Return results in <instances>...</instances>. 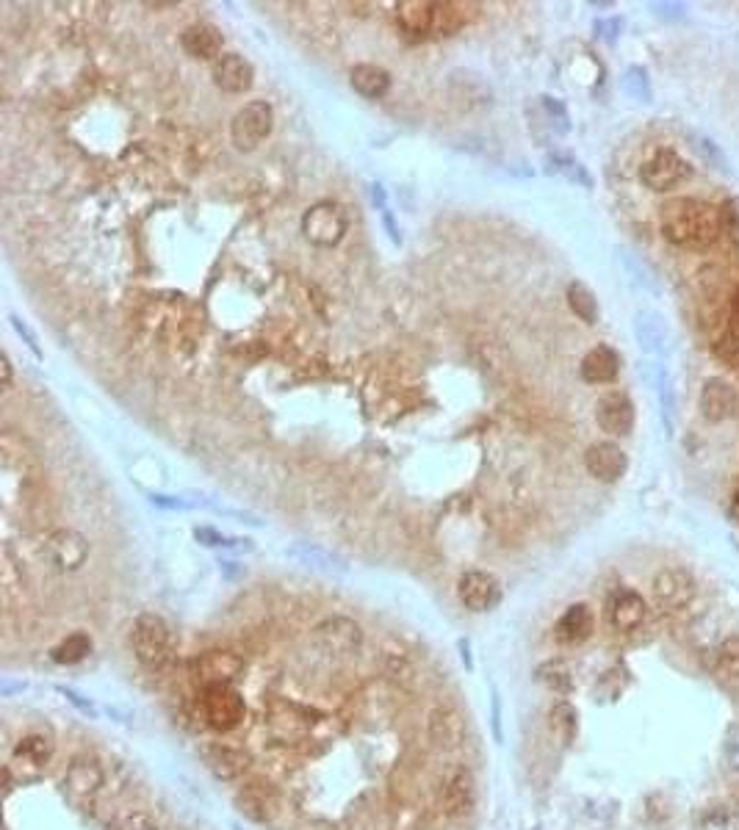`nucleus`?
<instances>
[{
    "instance_id": "nucleus-11",
    "label": "nucleus",
    "mask_w": 739,
    "mask_h": 830,
    "mask_svg": "<svg viewBox=\"0 0 739 830\" xmlns=\"http://www.w3.org/2000/svg\"><path fill=\"white\" fill-rule=\"evenodd\" d=\"M61 786L75 803L95 800L106 786V767L95 756H75L61 775Z\"/></svg>"
},
{
    "instance_id": "nucleus-2",
    "label": "nucleus",
    "mask_w": 739,
    "mask_h": 830,
    "mask_svg": "<svg viewBox=\"0 0 739 830\" xmlns=\"http://www.w3.org/2000/svg\"><path fill=\"white\" fill-rule=\"evenodd\" d=\"M468 9L471 6L449 0H402L396 3V25L413 36H449L471 20Z\"/></svg>"
},
{
    "instance_id": "nucleus-3",
    "label": "nucleus",
    "mask_w": 739,
    "mask_h": 830,
    "mask_svg": "<svg viewBox=\"0 0 739 830\" xmlns=\"http://www.w3.org/2000/svg\"><path fill=\"white\" fill-rule=\"evenodd\" d=\"M131 651L144 670H164L172 659V631L167 620L153 612H144L133 620Z\"/></svg>"
},
{
    "instance_id": "nucleus-12",
    "label": "nucleus",
    "mask_w": 739,
    "mask_h": 830,
    "mask_svg": "<svg viewBox=\"0 0 739 830\" xmlns=\"http://www.w3.org/2000/svg\"><path fill=\"white\" fill-rule=\"evenodd\" d=\"M457 598L468 612H490L501 601V581L490 570H465L457 581Z\"/></svg>"
},
{
    "instance_id": "nucleus-23",
    "label": "nucleus",
    "mask_w": 739,
    "mask_h": 830,
    "mask_svg": "<svg viewBox=\"0 0 739 830\" xmlns=\"http://www.w3.org/2000/svg\"><path fill=\"white\" fill-rule=\"evenodd\" d=\"M225 36L214 23H194L180 34V48L197 61H216L222 56Z\"/></svg>"
},
{
    "instance_id": "nucleus-26",
    "label": "nucleus",
    "mask_w": 739,
    "mask_h": 830,
    "mask_svg": "<svg viewBox=\"0 0 739 830\" xmlns=\"http://www.w3.org/2000/svg\"><path fill=\"white\" fill-rule=\"evenodd\" d=\"M205 761L219 781H239L250 767L247 753L233 745H211L205 750Z\"/></svg>"
},
{
    "instance_id": "nucleus-41",
    "label": "nucleus",
    "mask_w": 739,
    "mask_h": 830,
    "mask_svg": "<svg viewBox=\"0 0 739 830\" xmlns=\"http://www.w3.org/2000/svg\"><path fill=\"white\" fill-rule=\"evenodd\" d=\"M0 371H3V388H12V360H9V355H0Z\"/></svg>"
},
{
    "instance_id": "nucleus-27",
    "label": "nucleus",
    "mask_w": 739,
    "mask_h": 830,
    "mask_svg": "<svg viewBox=\"0 0 739 830\" xmlns=\"http://www.w3.org/2000/svg\"><path fill=\"white\" fill-rule=\"evenodd\" d=\"M349 83L360 97L366 100H380L391 89V72L380 64H355L349 70Z\"/></svg>"
},
{
    "instance_id": "nucleus-34",
    "label": "nucleus",
    "mask_w": 739,
    "mask_h": 830,
    "mask_svg": "<svg viewBox=\"0 0 739 830\" xmlns=\"http://www.w3.org/2000/svg\"><path fill=\"white\" fill-rule=\"evenodd\" d=\"M720 230L728 238V244L739 249V200L737 197H728L720 205Z\"/></svg>"
},
{
    "instance_id": "nucleus-32",
    "label": "nucleus",
    "mask_w": 739,
    "mask_h": 830,
    "mask_svg": "<svg viewBox=\"0 0 739 830\" xmlns=\"http://www.w3.org/2000/svg\"><path fill=\"white\" fill-rule=\"evenodd\" d=\"M715 667L723 678H739V634H731L717 645Z\"/></svg>"
},
{
    "instance_id": "nucleus-44",
    "label": "nucleus",
    "mask_w": 739,
    "mask_h": 830,
    "mask_svg": "<svg viewBox=\"0 0 739 830\" xmlns=\"http://www.w3.org/2000/svg\"><path fill=\"white\" fill-rule=\"evenodd\" d=\"M731 512H734V515L739 518V490L734 493V498H731Z\"/></svg>"
},
{
    "instance_id": "nucleus-7",
    "label": "nucleus",
    "mask_w": 739,
    "mask_h": 830,
    "mask_svg": "<svg viewBox=\"0 0 739 830\" xmlns=\"http://www.w3.org/2000/svg\"><path fill=\"white\" fill-rule=\"evenodd\" d=\"M692 175V166L670 147H659L640 166V180L651 191H670Z\"/></svg>"
},
{
    "instance_id": "nucleus-31",
    "label": "nucleus",
    "mask_w": 739,
    "mask_h": 830,
    "mask_svg": "<svg viewBox=\"0 0 739 830\" xmlns=\"http://www.w3.org/2000/svg\"><path fill=\"white\" fill-rule=\"evenodd\" d=\"M568 305H571V310L579 316V319L585 321V324H596L598 321V299L596 294L587 288L585 283H571L568 285Z\"/></svg>"
},
{
    "instance_id": "nucleus-35",
    "label": "nucleus",
    "mask_w": 739,
    "mask_h": 830,
    "mask_svg": "<svg viewBox=\"0 0 739 830\" xmlns=\"http://www.w3.org/2000/svg\"><path fill=\"white\" fill-rule=\"evenodd\" d=\"M551 728H554L565 742H571L573 734H576V712H573L571 703L562 700V703H557V706L551 709Z\"/></svg>"
},
{
    "instance_id": "nucleus-15",
    "label": "nucleus",
    "mask_w": 739,
    "mask_h": 830,
    "mask_svg": "<svg viewBox=\"0 0 739 830\" xmlns=\"http://www.w3.org/2000/svg\"><path fill=\"white\" fill-rule=\"evenodd\" d=\"M596 421L601 432L626 438L634 429V402L623 391L604 393L596 402Z\"/></svg>"
},
{
    "instance_id": "nucleus-6",
    "label": "nucleus",
    "mask_w": 739,
    "mask_h": 830,
    "mask_svg": "<svg viewBox=\"0 0 739 830\" xmlns=\"http://www.w3.org/2000/svg\"><path fill=\"white\" fill-rule=\"evenodd\" d=\"M310 640L327 656L346 659V656H355L363 648V629H360L355 620H349V617H324L322 623L313 626Z\"/></svg>"
},
{
    "instance_id": "nucleus-5",
    "label": "nucleus",
    "mask_w": 739,
    "mask_h": 830,
    "mask_svg": "<svg viewBox=\"0 0 739 830\" xmlns=\"http://www.w3.org/2000/svg\"><path fill=\"white\" fill-rule=\"evenodd\" d=\"M272 128H275V108L266 100H252L236 111V117L230 122V139L241 153H252L269 139Z\"/></svg>"
},
{
    "instance_id": "nucleus-39",
    "label": "nucleus",
    "mask_w": 739,
    "mask_h": 830,
    "mask_svg": "<svg viewBox=\"0 0 739 830\" xmlns=\"http://www.w3.org/2000/svg\"><path fill=\"white\" fill-rule=\"evenodd\" d=\"M117 830H161L158 828V822H155L147 811H131V814H125L120 822V828Z\"/></svg>"
},
{
    "instance_id": "nucleus-21",
    "label": "nucleus",
    "mask_w": 739,
    "mask_h": 830,
    "mask_svg": "<svg viewBox=\"0 0 739 830\" xmlns=\"http://www.w3.org/2000/svg\"><path fill=\"white\" fill-rule=\"evenodd\" d=\"M427 736L435 747L441 750H457L465 742V720L463 714L452 706H438L427 717Z\"/></svg>"
},
{
    "instance_id": "nucleus-16",
    "label": "nucleus",
    "mask_w": 739,
    "mask_h": 830,
    "mask_svg": "<svg viewBox=\"0 0 739 830\" xmlns=\"http://www.w3.org/2000/svg\"><path fill=\"white\" fill-rule=\"evenodd\" d=\"M236 806L252 822H272L280 811V795L272 783L266 781H247L236 792Z\"/></svg>"
},
{
    "instance_id": "nucleus-33",
    "label": "nucleus",
    "mask_w": 739,
    "mask_h": 830,
    "mask_svg": "<svg viewBox=\"0 0 739 830\" xmlns=\"http://www.w3.org/2000/svg\"><path fill=\"white\" fill-rule=\"evenodd\" d=\"M537 678H540V684H546V687L554 689V692H568V689L573 687L571 667L565 662L540 664V667H537Z\"/></svg>"
},
{
    "instance_id": "nucleus-28",
    "label": "nucleus",
    "mask_w": 739,
    "mask_h": 830,
    "mask_svg": "<svg viewBox=\"0 0 739 830\" xmlns=\"http://www.w3.org/2000/svg\"><path fill=\"white\" fill-rule=\"evenodd\" d=\"M634 332H637V341L643 346V352H648V355H665L668 352L670 332L659 313H651V310L637 313Z\"/></svg>"
},
{
    "instance_id": "nucleus-1",
    "label": "nucleus",
    "mask_w": 739,
    "mask_h": 830,
    "mask_svg": "<svg viewBox=\"0 0 739 830\" xmlns=\"http://www.w3.org/2000/svg\"><path fill=\"white\" fill-rule=\"evenodd\" d=\"M662 236L673 247L681 249H709L715 247L720 230V208L695 197H673L662 205L659 214Z\"/></svg>"
},
{
    "instance_id": "nucleus-9",
    "label": "nucleus",
    "mask_w": 739,
    "mask_h": 830,
    "mask_svg": "<svg viewBox=\"0 0 739 830\" xmlns=\"http://www.w3.org/2000/svg\"><path fill=\"white\" fill-rule=\"evenodd\" d=\"M438 803H441L443 817L449 819H463L474 811V806H477V783H474V775L468 767L457 764L446 772Z\"/></svg>"
},
{
    "instance_id": "nucleus-25",
    "label": "nucleus",
    "mask_w": 739,
    "mask_h": 830,
    "mask_svg": "<svg viewBox=\"0 0 739 830\" xmlns=\"http://www.w3.org/2000/svg\"><path fill=\"white\" fill-rule=\"evenodd\" d=\"M579 374H582V380L590 382V385L615 382V377L620 374V355L612 346H596V349H590V352L582 357Z\"/></svg>"
},
{
    "instance_id": "nucleus-36",
    "label": "nucleus",
    "mask_w": 739,
    "mask_h": 830,
    "mask_svg": "<svg viewBox=\"0 0 739 830\" xmlns=\"http://www.w3.org/2000/svg\"><path fill=\"white\" fill-rule=\"evenodd\" d=\"M623 89H626L634 100H640V103H648V100H651L648 75H645V70H640V67H632V70L626 72V78H623Z\"/></svg>"
},
{
    "instance_id": "nucleus-43",
    "label": "nucleus",
    "mask_w": 739,
    "mask_h": 830,
    "mask_svg": "<svg viewBox=\"0 0 739 830\" xmlns=\"http://www.w3.org/2000/svg\"><path fill=\"white\" fill-rule=\"evenodd\" d=\"M731 310H734V327L739 324V288L734 291V299H731Z\"/></svg>"
},
{
    "instance_id": "nucleus-22",
    "label": "nucleus",
    "mask_w": 739,
    "mask_h": 830,
    "mask_svg": "<svg viewBox=\"0 0 739 830\" xmlns=\"http://www.w3.org/2000/svg\"><path fill=\"white\" fill-rule=\"evenodd\" d=\"M609 626L620 634H629V631H637L645 623V615H648V604L640 593L634 590H620V593L612 595L609 601Z\"/></svg>"
},
{
    "instance_id": "nucleus-19",
    "label": "nucleus",
    "mask_w": 739,
    "mask_h": 830,
    "mask_svg": "<svg viewBox=\"0 0 739 830\" xmlns=\"http://www.w3.org/2000/svg\"><path fill=\"white\" fill-rule=\"evenodd\" d=\"M50 759H53V739L45 734H28L17 742V747H14V756L9 767H12V770L20 767V783L34 781Z\"/></svg>"
},
{
    "instance_id": "nucleus-30",
    "label": "nucleus",
    "mask_w": 739,
    "mask_h": 830,
    "mask_svg": "<svg viewBox=\"0 0 739 830\" xmlns=\"http://www.w3.org/2000/svg\"><path fill=\"white\" fill-rule=\"evenodd\" d=\"M382 673L391 678L399 687H410L416 681V664L410 662L405 651H388L382 653Z\"/></svg>"
},
{
    "instance_id": "nucleus-42",
    "label": "nucleus",
    "mask_w": 739,
    "mask_h": 830,
    "mask_svg": "<svg viewBox=\"0 0 739 830\" xmlns=\"http://www.w3.org/2000/svg\"><path fill=\"white\" fill-rule=\"evenodd\" d=\"M656 9H662L665 17H670V14H673V17H681V12H684V6H679V3H659Z\"/></svg>"
},
{
    "instance_id": "nucleus-8",
    "label": "nucleus",
    "mask_w": 739,
    "mask_h": 830,
    "mask_svg": "<svg viewBox=\"0 0 739 830\" xmlns=\"http://www.w3.org/2000/svg\"><path fill=\"white\" fill-rule=\"evenodd\" d=\"M42 559L61 573L81 570L89 559V543L84 540V534L72 532V529H56L42 540Z\"/></svg>"
},
{
    "instance_id": "nucleus-29",
    "label": "nucleus",
    "mask_w": 739,
    "mask_h": 830,
    "mask_svg": "<svg viewBox=\"0 0 739 830\" xmlns=\"http://www.w3.org/2000/svg\"><path fill=\"white\" fill-rule=\"evenodd\" d=\"M89 653H92V637L84 634V631H75V634L64 637V640L50 651V659L56 664H78L84 662Z\"/></svg>"
},
{
    "instance_id": "nucleus-4",
    "label": "nucleus",
    "mask_w": 739,
    "mask_h": 830,
    "mask_svg": "<svg viewBox=\"0 0 739 830\" xmlns=\"http://www.w3.org/2000/svg\"><path fill=\"white\" fill-rule=\"evenodd\" d=\"M349 230V216L341 202L322 200L313 202L302 214V236L308 238L313 247H335L341 244Z\"/></svg>"
},
{
    "instance_id": "nucleus-24",
    "label": "nucleus",
    "mask_w": 739,
    "mask_h": 830,
    "mask_svg": "<svg viewBox=\"0 0 739 830\" xmlns=\"http://www.w3.org/2000/svg\"><path fill=\"white\" fill-rule=\"evenodd\" d=\"M596 629V617L587 604H571L554 623V640L560 645H582L590 640V634Z\"/></svg>"
},
{
    "instance_id": "nucleus-40",
    "label": "nucleus",
    "mask_w": 739,
    "mask_h": 830,
    "mask_svg": "<svg viewBox=\"0 0 739 830\" xmlns=\"http://www.w3.org/2000/svg\"><path fill=\"white\" fill-rule=\"evenodd\" d=\"M712 349H715L717 357H723V360H728V363H731V360H737L739 335H737V332H728V335H723V338H720V341H717Z\"/></svg>"
},
{
    "instance_id": "nucleus-18",
    "label": "nucleus",
    "mask_w": 739,
    "mask_h": 830,
    "mask_svg": "<svg viewBox=\"0 0 739 830\" xmlns=\"http://www.w3.org/2000/svg\"><path fill=\"white\" fill-rule=\"evenodd\" d=\"M211 78L216 89H222L227 95H244L255 83V67L241 53H222L211 64Z\"/></svg>"
},
{
    "instance_id": "nucleus-20",
    "label": "nucleus",
    "mask_w": 739,
    "mask_h": 830,
    "mask_svg": "<svg viewBox=\"0 0 739 830\" xmlns=\"http://www.w3.org/2000/svg\"><path fill=\"white\" fill-rule=\"evenodd\" d=\"M698 407L709 424H720V421H728L731 415L737 413L739 399L734 385L723 377H712V380L704 382L701 388V399H698Z\"/></svg>"
},
{
    "instance_id": "nucleus-14",
    "label": "nucleus",
    "mask_w": 739,
    "mask_h": 830,
    "mask_svg": "<svg viewBox=\"0 0 739 830\" xmlns=\"http://www.w3.org/2000/svg\"><path fill=\"white\" fill-rule=\"evenodd\" d=\"M191 670H194V676L200 678L205 687L233 684V681H239V678L244 676V659H241L239 653L214 648V651L200 653V656L191 662Z\"/></svg>"
},
{
    "instance_id": "nucleus-37",
    "label": "nucleus",
    "mask_w": 739,
    "mask_h": 830,
    "mask_svg": "<svg viewBox=\"0 0 739 830\" xmlns=\"http://www.w3.org/2000/svg\"><path fill=\"white\" fill-rule=\"evenodd\" d=\"M695 150L704 155L709 164L717 166V169H720L723 175H728V172H731V169H728V158L723 155V150H720L715 142H709V139H704V136H695Z\"/></svg>"
},
{
    "instance_id": "nucleus-38",
    "label": "nucleus",
    "mask_w": 739,
    "mask_h": 830,
    "mask_svg": "<svg viewBox=\"0 0 739 830\" xmlns=\"http://www.w3.org/2000/svg\"><path fill=\"white\" fill-rule=\"evenodd\" d=\"M723 759H726L728 770L739 775V723H734L726 731V739H723Z\"/></svg>"
},
{
    "instance_id": "nucleus-17",
    "label": "nucleus",
    "mask_w": 739,
    "mask_h": 830,
    "mask_svg": "<svg viewBox=\"0 0 739 830\" xmlns=\"http://www.w3.org/2000/svg\"><path fill=\"white\" fill-rule=\"evenodd\" d=\"M585 468L593 479L604 482V485H612V482H618L620 476L626 474L629 457H626V451L620 449L618 443H612V440H598V443H593V446L585 451Z\"/></svg>"
},
{
    "instance_id": "nucleus-13",
    "label": "nucleus",
    "mask_w": 739,
    "mask_h": 830,
    "mask_svg": "<svg viewBox=\"0 0 739 830\" xmlns=\"http://www.w3.org/2000/svg\"><path fill=\"white\" fill-rule=\"evenodd\" d=\"M651 590H654L656 604L662 606L665 612H676V609H684L695 598L698 584H695V576H692L690 570L673 565V568H662L656 573Z\"/></svg>"
},
{
    "instance_id": "nucleus-10",
    "label": "nucleus",
    "mask_w": 739,
    "mask_h": 830,
    "mask_svg": "<svg viewBox=\"0 0 739 830\" xmlns=\"http://www.w3.org/2000/svg\"><path fill=\"white\" fill-rule=\"evenodd\" d=\"M205 723L216 731H233L244 720V698L230 684H214L203 692Z\"/></svg>"
}]
</instances>
